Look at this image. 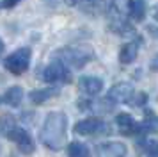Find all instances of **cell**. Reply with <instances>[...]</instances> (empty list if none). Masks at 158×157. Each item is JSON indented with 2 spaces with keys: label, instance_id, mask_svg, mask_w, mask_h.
<instances>
[{
  "label": "cell",
  "instance_id": "obj_1",
  "mask_svg": "<svg viewBox=\"0 0 158 157\" xmlns=\"http://www.w3.org/2000/svg\"><path fill=\"white\" fill-rule=\"evenodd\" d=\"M39 137L46 148L60 150L68 139V116L64 113H50L43 123Z\"/></svg>",
  "mask_w": 158,
  "mask_h": 157
},
{
  "label": "cell",
  "instance_id": "obj_2",
  "mask_svg": "<svg viewBox=\"0 0 158 157\" xmlns=\"http://www.w3.org/2000/svg\"><path fill=\"white\" fill-rule=\"evenodd\" d=\"M94 52L89 45H71V47H64L55 54V59L66 64L68 68H84L91 59H93Z\"/></svg>",
  "mask_w": 158,
  "mask_h": 157
},
{
  "label": "cell",
  "instance_id": "obj_3",
  "mask_svg": "<svg viewBox=\"0 0 158 157\" xmlns=\"http://www.w3.org/2000/svg\"><path fill=\"white\" fill-rule=\"evenodd\" d=\"M30 48H18L16 52H13L9 57H6L4 66L7 68V71L15 73V75H22L29 70L30 64Z\"/></svg>",
  "mask_w": 158,
  "mask_h": 157
},
{
  "label": "cell",
  "instance_id": "obj_4",
  "mask_svg": "<svg viewBox=\"0 0 158 157\" xmlns=\"http://www.w3.org/2000/svg\"><path fill=\"white\" fill-rule=\"evenodd\" d=\"M43 80L44 82H50V84H55V82H69L71 80V71L69 68L62 64L60 61H53L50 63L46 68L43 70Z\"/></svg>",
  "mask_w": 158,
  "mask_h": 157
},
{
  "label": "cell",
  "instance_id": "obj_5",
  "mask_svg": "<svg viewBox=\"0 0 158 157\" xmlns=\"http://www.w3.org/2000/svg\"><path fill=\"white\" fill-rule=\"evenodd\" d=\"M75 132L80 136H98V134H108V125L101 118L91 116L85 120L78 121L75 125Z\"/></svg>",
  "mask_w": 158,
  "mask_h": 157
},
{
  "label": "cell",
  "instance_id": "obj_6",
  "mask_svg": "<svg viewBox=\"0 0 158 157\" xmlns=\"http://www.w3.org/2000/svg\"><path fill=\"white\" fill-rule=\"evenodd\" d=\"M135 95L133 86L128 82H119L110 87V91L107 95V100H110L112 104H130L131 96Z\"/></svg>",
  "mask_w": 158,
  "mask_h": 157
},
{
  "label": "cell",
  "instance_id": "obj_7",
  "mask_svg": "<svg viewBox=\"0 0 158 157\" xmlns=\"http://www.w3.org/2000/svg\"><path fill=\"white\" fill-rule=\"evenodd\" d=\"M7 137L13 143H16V146L22 150L23 154H32L34 148H36V146H34V141H32V137H30V134L22 127H15L7 134Z\"/></svg>",
  "mask_w": 158,
  "mask_h": 157
},
{
  "label": "cell",
  "instance_id": "obj_8",
  "mask_svg": "<svg viewBox=\"0 0 158 157\" xmlns=\"http://www.w3.org/2000/svg\"><path fill=\"white\" fill-rule=\"evenodd\" d=\"M115 125L119 128V132L124 136H133L137 132H140V123H137L135 118L126 113H121L115 116Z\"/></svg>",
  "mask_w": 158,
  "mask_h": 157
},
{
  "label": "cell",
  "instance_id": "obj_9",
  "mask_svg": "<svg viewBox=\"0 0 158 157\" xmlns=\"http://www.w3.org/2000/svg\"><path fill=\"white\" fill-rule=\"evenodd\" d=\"M98 157H126V146L123 143H103L96 146Z\"/></svg>",
  "mask_w": 158,
  "mask_h": 157
},
{
  "label": "cell",
  "instance_id": "obj_10",
  "mask_svg": "<svg viewBox=\"0 0 158 157\" xmlns=\"http://www.w3.org/2000/svg\"><path fill=\"white\" fill-rule=\"evenodd\" d=\"M78 89L84 95H98V93L103 89V80L98 77H91V75H87V77H80L78 80Z\"/></svg>",
  "mask_w": 158,
  "mask_h": 157
},
{
  "label": "cell",
  "instance_id": "obj_11",
  "mask_svg": "<svg viewBox=\"0 0 158 157\" xmlns=\"http://www.w3.org/2000/svg\"><path fill=\"white\" fill-rule=\"evenodd\" d=\"M139 48H140V39H133V41L124 43L121 47V52H119V61H121V64H131L133 63L137 59Z\"/></svg>",
  "mask_w": 158,
  "mask_h": 157
},
{
  "label": "cell",
  "instance_id": "obj_12",
  "mask_svg": "<svg viewBox=\"0 0 158 157\" xmlns=\"http://www.w3.org/2000/svg\"><path fill=\"white\" fill-rule=\"evenodd\" d=\"M22 100H23V89L20 86H13V87H9L7 91L4 93L0 102H4V104H7L11 107H18L22 104Z\"/></svg>",
  "mask_w": 158,
  "mask_h": 157
},
{
  "label": "cell",
  "instance_id": "obj_13",
  "mask_svg": "<svg viewBox=\"0 0 158 157\" xmlns=\"http://www.w3.org/2000/svg\"><path fill=\"white\" fill-rule=\"evenodd\" d=\"M59 87H43V89H36V91H32L29 95V98L34 102V104H43L46 100L53 98V96H57L59 95Z\"/></svg>",
  "mask_w": 158,
  "mask_h": 157
},
{
  "label": "cell",
  "instance_id": "obj_14",
  "mask_svg": "<svg viewBox=\"0 0 158 157\" xmlns=\"http://www.w3.org/2000/svg\"><path fill=\"white\" fill-rule=\"evenodd\" d=\"M130 16L135 21H142L144 16H146V0H131Z\"/></svg>",
  "mask_w": 158,
  "mask_h": 157
},
{
  "label": "cell",
  "instance_id": "obj_15",
  "mask_svg": "<svg viewBox=\"0 0 158 157\" xmlns=\"http://www.w3.org/2000/svg\"><path fill=\"white\" fill-rule=\"evenodd\" d=\"M68 154H69V157H91V150L84 143L71 141L68 146Z\"/></svg>",
  "mask_w": 158,
  "mask_h": 157
},
{
  "label": "cell",
  "instance_id": "obj_16",
  "mask_svg": "<svg viewBox=\"0 0 158 157\" xmlns=\"http://www.w3.org/2000/svg\"><path fill=\"white\" fill-rule=\"evenodd\" d=\"M84 13H101L105 11V0H80Z\"/></svg>",
  "mask_w": 158,
  "mask_h": 157
},
{
  "label": "cell",
  "instance_id": "obj_17",
  "mask_svg": "<svg viewBox=\"0 0 158 157\" xmlns=\"http://www.w3.org/2000/svg\"><path fill=\"white\" fill-rule=\"evenodd\" d=\"M158 130V116L148 111L146 120L140 123V132H156Z\"/></svg>",
  "mask_w": 158,
  "mask_h": 157
},
{
  "label": "cell",
  "instance_id": "obj_18",
  "mask_svg": "<svg viewBox=\"0 0 158 157\" xmlns=\"http://www.w3.org/2000/svg\"><path fill=\"white\" fill-rule=\"evenodd\" d=\"M130 7H131V0H112V11L121 16L130 14Z\"/></svg>",
  "mask_w": 158,
  "mask_h": 157
},
{
  "label": "cell",
  "instance_id": "obj_19",
  "mask_svg": "<svg viewBox=\"0 0 158 157\" xmlns=\"http://www.w3.org/2000/svg\"><path fill=\"white\" fill-rule=\"evenodd\" d=\"M15 118L11 116V114H4L2 118H0V132L4 136H7L13 128H15Z\"/></svg>",
  "mask_w": 158,
  "mask_h": 157
},
{
  "label": "cell",
  "instance_id": "obj_20",
  "mask_svg": "<svg viewBox=\"0 0 158 157\" xmlns=\"http://www.w3.org/2000/svg\"><path fill=\"white\" fill-rule=\"evenodd\" d=\"M146 102H148V95H146V93H135V95L131 96V100H130V105L142 107Z\"/></svg>",
  "mask_w": 158,
  "mask_h": 157
},
{
  "label": "cell",
  "instance_id": "obj_21",
  "mask_svg": "<svg viewBox=\"0 0 158 157\" xmlns=\"http://www.w3.org/2000/svg\"><path fill=\"white\" fill-rule=\"evenodd\" d=\"M144 150H146V157H158V141H148Z\"/></svg>",
  "mask_w": 158,
  "mask_h": 157
},
{
  "label": "cell",
  "instance_id": "obj_22",
  "mask_svg": "<svg viewBox=\"0 0 158 157\" xmlns=\"http://www.w3.org/2000/svg\"><path fill=\"white\" fill-rule=\"evenodd\" d=\"M22 0H2V7H6V9H11V7H15L16 4H20Z\"/></svg>",
  "mask_w": 158,
  "mask_h": 157
},
{
  "label": "cell",
  "instance_id": "obj_23",
  "mask_svg": "<svg viewBox=\"0 0 158 157\" xmlns=\"http://www.w3.org/2000/svg\"><path fill=\"white\" fill-rule=\"evenodd\" d=\"M4 48H6V45H4V41H2V39H0V56L4 54Z\"/></svg>",
  "mask_w": 158,
  "mask_h": 157
},
{
  "label": "cell",
  "instance_id": "obj_24",
  "mask_svg": "<svg viewBox=\"0 0 158 157\" xmlns=\"http://www.w3.org/2000/svg\"><path fill=\"white\" fill-rule=\"evenodd\" d=\"M155 18H158V7L155 9Z\"/></svg>",
  "mask_w": 158,
  "mask_h": 157
},
{
  "label": "cell",
  "instance_id": "obj_25",
  "mask_svg": "<svg viewBox=\"0 0 158 157\" xmlns=\"http://www.w3.org/2000/svg\"><path fill=\"white\" fill-rule=\"evenodd\" d=\"M0 6H2V4H0Z\"/></svg>",
  "mask_w": 158,
  "mask_h": 157
}]
</instances>
